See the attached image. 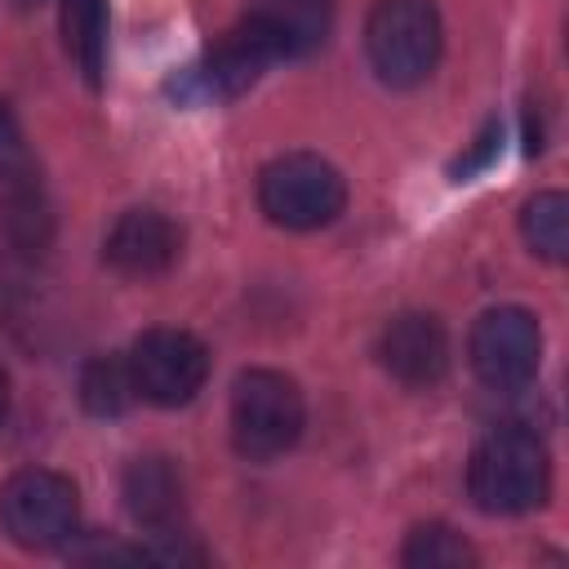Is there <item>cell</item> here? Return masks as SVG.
Segmentation results:
<instances>
[{
	"mask_svg": "<svg viewBox=\"0 0 569 569\" xmlns=\"http://www.w3.org/2000/svg\"><path fill=\"white\" fill-rule=\"evenodd\" d=\"M400 560H405L409 569H471V565H476V547H471L458 529L431 520V525H418V529L405 538Z\"/></svg>",
	"mask_w": 569,
	"mask_h": 569,
	"instance_id": "16",
	"label": "cell"
},
{
	"mask_svg": "<svg viewBox=\"0 0 569 569\" xmlns=\"http://www.w3.org/2000/svg\"><path fill=\"white\" fill-rule=\"evenodd\" d=\"M62 44L84 71L89 84H102L107 71V0H58Z\"/></svg>",
	"mask_w": 569,
	"mask_h": 569,
	"instance_id": "13",
	"label": "cell"
},
{
	"mask_svg": "<svg viewBox=\"0 0 569 569\" xmlns=\"http://www.w3.org/2000/svg\"><path fill=\"white\" fill-rule=\"evenodd\" d=\"M471 369L493 391H520L538 378L542 365V329L525 307H493L471 325L467 338Z\"/></svg>",
	"mask_w": 569,
	"mask_h": 569,
	"instance_id": "6",
	"label": "cell"
},
{
	"mask_svg": "<svg viewBox=\"0 0 569 569\" xmlns=\"http://www.w3.org/2000/svg\"><path fill=\"white\" fill-rule=\"evenodd\" d=\"M9 418V373L0 369V422Z\"/></svg>",
	"mask_w": 569,
	"mask_h": 569,
	"instance_id": "19",
	"label": "cell"
},
{
	"mask_svg": "<svg viewBox=\"0 0 569 569\" xmlns=\"http://www.w3.org/2000/svg\"><path fill=\"white\" fill-rule=\"evenodd\" d=\"M440 13L431 0H378L365 22V49L382 84L413 89L440 58Z\"/></svg>",
	"mask_w": 569,
	"mask_h": 569,
	"instance_id": "3",
	"label": "cell"
},
{
	"mask_svg": "<svg viewBox=\"0 0 569 569\" xmlns=\"http://www.w3.org/2000/svg\"><path fill=\"white\" fill-rule=\"evenodd\" d=\"M80 493L62 471L27 467L0 485V529L22 551H53L76 538Z\"/></svg>",
	"mask_w": 569,
	"mask_h": 569,
	"instance_id": "5",
	"label": "cell"
},
{
	"mask_svg": "<svg viewBox=\"0 0 569 569\" xmlns=\"http://www.w3.org/2000/svg\"><path fill=\"white\" fill-rule=\"evenodd\" d=\"M520 236L538 258L565 262V253H569V200L560 191H538L533 200H525Z\"/></svg>",
	"mask_w": 569,
	"mask_h": 569,
	"instance_id": "15",
	"label": "cell"
},
{
	"mask_svg": "<svg viewBox=\"0 0 569 569\" xmlns=\"http://www.w3.org/2000/svg\"><path fill=\"white\" fill-rule=\"evenodd\" d=\"M378 360L382 369L405 387H431L449 369V333L427 311H405L387 320L378 333Z\"/></svg>",
	"mask_w": 569,
	"mask_h": 569,
	"instance_id": "9",
	"label": "cell"
},
{
	"mask_svg": "<svg viewBox=\"0 0 569 569\" xmlns=\"http://www.w3.org/2000/svg\"><path fill=\"white\" fill-rule=\"evenodd\" d=\"M182 253V231L160 209H129L107 231L102 262L124 280H151L164 276Z\"/></svg>",
	"mask_w": 569,
	"mask_h": 569,
	"instance_id": "8",
	"label": "cell"
},
{
	"mask_svg": "<svg viewBox=\"0 0 569 569\" xmlns=\"http://www.w3.org/2000/svg\"><path fill=\"white\" fill-rule=\"evenodd\" d=\"M276 58L267 53V44L244 27L236 22L191 71H187V93L200 98V102H227V98H240Z\"/></svg>",
	"mask_w": 569,
	"mask_h": 569,
	"instance_id": "10",
	"label": "cell"
},
{
	"mask_svg": "<svg viewBox=\"0 0 569 569\" xmlns=\"http://www.w3.org/2000/svg\"><path fill=\"white\" fill-rule=\"evenodd\" d=\"M271 58H307L329 40L333 9L329 0H249L240 18Z\"/></svg>",
	"mask_w": 569,
	"mask_h": 569,
	"instance_id": "11",
	"label": "cell"
},
{
	"mask_svg": "<svg viewBox=\"0 0 569 569\" xmlns=\"http://www.w3.org/2000/svg\"><path fill=\"white\" fill-rule=\"evenodd\" d=\"M467 489L489 516H525L551 493V453L529 427H498L476 445Z\"/></svg>",
	"mask_w": 569,
	"mask_h": 569,
	"instance_id": "1",
	"label": "cell"
},
{
	"mask_svg": "<svg viewBox=\"0 0 569 569\" xmlns=\"http://www.w3.org/2000/svg\"><path fill=\"white\" fill-rule=\"evenodd\" d=\"M124 507L142 529H173L187 507V485L173 458H133L124 471Z\"/></svg>",
	"mask_w": 569,
	"mask_h": 569,
	"instance_id": "12",
	"label": "cell"
},
{
	"mask_svg": "<svg viewBox=\"0 0 569 569\" xmlns=\"http://www.w3.org/2000/svg\"><path fill=\"white\" fill-rule=\"evenodd\" d=\"M133 400H138V387L129 373V356H93L80 369V405L93 418H120Z\"/></svg>",
	"mask_w": 569,
	"mask_h": 569,
	"instance_id": "14",
	"label": "cell"
},
{
	"mask_svg": "<svg viewBox=\"0 0 569 569\" xmlns=\"http://www.w3.org/2000/svg\"><path fill=\"white\" fill-rule=\"evenodd\" d=\"M129 373L133 387L147 405L160 409H178L191 405L209 378V351L196 333L187 329H147L133 347H129Z\"/></svg>",
	"mask_w": 569,
	"mask_h": 569,
	"instance_id": "7",
	"label": "cell"
},
{
	"mask_svg": "<svg viewBox=\"0 0 569 569\" xmlns=\"http://www.w3.org/2000/svg\"><path fill=\"white\" fill-rule=\"evenodd\" d=\"M307 405L293 378L276 369H244L231 387V440L249 462L289 453L302 436Z\"/></svg>",
	"mask_w": 569,
	"mask_h": 569,
	"instance_id": "2",
	"label": "cell"
},
{
	"mask_svg": "<svg viewBox=\"0 0 569 569\" xmlns=\"http://www.w3.org/2000/svg\"><path fill=\"white\" fill-rule=\"evenodd\" d=\"M258 204L284 231H316L342 213L347 182L329 160L311 151H289L258 173Z\"/></svg>",
	"mask_w": 569,
	"mask_h": 569,
	"instance_id": "4",
	"label": "cell"
},
{
	"mask_svg": "<svg viewBox=\"0 0 569 569\" xmlns=\"http://www.w3.org/2000/svg\"><path fill=\"white\" fill-rule=\"evenodd\" d=\"M27 169H31V156H27V142H22V124L0 102V178H27Z\"/></svg>",
	"mask_w": 569,
	"mask_h": 569,
	"instance_id": "18",
	"label": "cell"
},
{
	"mask_svg": "<svg viewBox=\"0 0 569 569\" xmlns=\"http://www.w3.org/2000/svg\"><path fill=\"white\" fill-rule=\"evenodd\" d=\"M0 222H4V236L18 249H40L49 240V209H44L36 187H13L9 200H4Z\"/></svg>",
	"mask_w": 569,
	"mask_h": 569,
	"instance_id": "17",
	"label": "cell"
}]
</instances>
